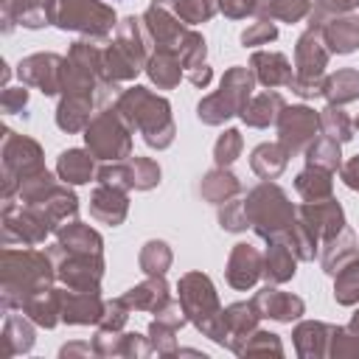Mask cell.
I'll list each match as a JSON object with an SVG mask.
<instances>
[{
	"label": "cell",
	"instance_id": "14",
	"mask_svg": "<svg viewBox=\"0 0 359 359\" xmlns=\"http://www.w3.org/2000/svg\"><path fill=\"white\" fill-rule=\"evenodd\" d=\"M132 185L135 188H151L157 180H160V168L154 165V163H149V160H143V157H137L135 163H132Z\"/></svg>",
	"mask_w": 359,
	"mask_h": 359
},
{
	"label": "cell",
	"instance_id": "4",
	"mask_svg": "<svg viewBox=\"0 0 359 359\" xmlns=\"http://www.w3.org/2000/svg\"><path fill=\"white\" fill-rule=\"evenodd\" d=\"M317 129V115L306 107H294L286 109L280 118V143L286 146V151H297Z\"/></svg>",
	"mask_w": 359,
	"mask_h": 359
},
{
	"label": "cell",
	"instance_id": "17",
	"mask_svg": "<svg viewBox=\"0 0 359 359\" xmlns=\"http://www.w3.org/2000/svg\"><path fill=\"white\" fill-rule=\"evenodd\" d=\"M337 297H339L342 303H351V300L359 297V261H353V266H348V272L339 278Z\"/></svg>",
	"mask_w": 359,
	"mask_h": 359
},
{
	"label": "cell",
	"instance_id": "2",
	"mask_svg": "<svg viewBox=\"0 0 359 359\" xmlns=\"http://www.w3.org/2000/svg\"><path fill=\"white\" fill-rule=\"evenodd\" d=\"M56 25L84 34H104L112 25V11L98 0H62L56 11Z\"/></svg>",
	"mask_w": 359,
	"mask_h": 359
},
{
	"label": "cell",
	"instance_id": "21",
	"mask_svg": "<svg viewBox=\"0 0 359 359\" xmlns=\"http://www.w3.org/2000/svg\"><path fill=\"white\" fill-rule=\"evenodd\" d=\"M25 101H28V93H25V90H8V93L3 95L6 112H14L17 107H25Z\"/></svg>",
	"mask_w": 359,
	"mask_h": 359
},
{
	"label": "cell",
	"instance_id": "13",
	"mask_svg": "<svg viewBox=\"0 0 359 359\" xmlns=\"http://www.w3.org/2000/svg\"><path fill=\"white\" fill-rule=\"evenodd\" d=\"M149 76L157 81V84H163V87H171V84H177V79H180V67H177V62L163 50L154 62H151V67H149Z\"/></svg>",
	"mask_w": 359,
	"mask_h": 359
},
{
	"label": "cell",
	"instance_id": "5",
	"mask_svg": "<svg viewBox=\"0 0 359 359\" xmlns=\"http://www.w3.org/2000/svg\"><path fill=\"white\" fill-rule=\"evenodd\" d=\"M325 42L331 45V50L337 53H351L359 45V20L356 17H345V20H334L325 28Z\"/></svg>",
	"mask_w": 359,
	"mask_h": 359
},
{
	"label": "cell",
	"instance_id": "15",
	"mask_svg": "<svg viewBox=\"0 0 359 359\" xmlns=\"http://www.w3.org/2000/svg\"><path fill=\"white\" fill-rule=\"evenodd\" d=\"M238 149H241V137L236 129L224 132V137L216 143V163L219 165H230L236 157H238Z\"/></svg>",
	"mask_w": 359,
	"mask_h": 359
},
{
	"label": "cell",
	"instance_id": "12",
	"mask_svg": "<svg viewBox=\"0 0 359 359\" xmlns=\"http://www.w3.org/2000/svg\"><path fill=\"white\" fill-rule=\"evenodd\" d=\"M50 20V0H25L20 8V25L39 28Z\"/></svg>",
	"mask_w": 359,
	"mask_h": 359
},
{
	"label": "cell",
	"instance_id": "19",
	"mask_svg": "<svg viewBox=\"0 0 359 359\" xmlns=\"http://www.w3.org/2000/svg\"><path fill=\"white\" fill-rule=\"evenodd\" d=\"M275 34H278L275 25H269V22H258L255 28H250V31L241 34V42H244V45H255V42H261V39H272Z\"/></svg>",
	"mask_w": 359,
	"mask_h": 359
},
{
	"label": "cell",
	"instance_id": "6",
	"mask_svg": "<svg viewBox=\"0 0 359 359\" xmlns=\"http://www.w3.org/2000/svg\"><path fill=\"white\" fill-rule=\"evenodd\" d=\"M252 62L266 65V67H258V79L264 84H269V87H275V84H292V73H289L286 59L280 53H255Z\"/></svg>",
	"mask_w": 359,
	"mask_h": 359
},
{
	"label": "cell",
	"instance_id": "11",
	"mask_svg": "<svg viewBox=\"0 0 359 359\" xmlns=\"http://www.w3.org/2000/svg\"><path fill=\"white\" fill-rule=\"evenodd\" d=\"M266 266H269L266 272L272 275V280H286L289 275H294V261L280 244H272V252L266 255Z\"/></svg>",
	"mask_w": 359,
	"mask_h": 359
},
{
	"label": "cell",
	"instance_id": "10",
	"mask_svg": "<svg viewBox=\"0 0 359 359\" xmlns=\"http://www.w3.org/2000/svg\"><path fill=\"white\" fill-rule=\"evenodd\" d=\"M283 107V101H280V95H261V98H255L250 107H244V112H241V118L247 121V123H252V126H266L269 121H275V112H266V109H280Z\"/></svg>",
	"mask_w": 359,
	"mask_h": 359
},
{
	"label": "cell",
	"instance_id": "8",
	"mask_svg": "<svg viewBox=\"0 0 359 359\" xmlns=\"http://www.w3.org/2000/svg\"><path fill=\"white\" fill-rule=\"evenodd\" d=\"M323 93L328 95V101H339V104L356 98V95H359V73H356V70H342V73H337V76L325 84Z\"/></svg>",
	"mask_w": 359,
	"mask_h": 359
},
{
	"label": "cell",
	"instance_id": "20",
	"mask_svg": "<svg viewBox=\"0 0 359 359\" xmlns=\"http://www.w3.org/2000/svg\"><path fill=\"white\" fill-rule=\"evenodd\" d=\"M252 8H255V0H222V11L230 17H244Z\"/></svg>",
	"mask_w": 359,
	"mask_h": 359
},
{
	"label": "cell",
	"instance_id": "16",
	"mask_svg": "<svg viewBox=\"0 0 359 359\" xmlns=\"http://www.w3.org/2000/svg\"><path fill=\"white\" fill-rule=\"evenodd\" d=\"M177 14H182L188 22L208 20L213 14V0H180L177 3Z\"/></svg>",
	"mask_w": 359,
	"mask_h": 359
},
{
	"label": "cell",
	"instance_id": "1",
	"mask_svg": "<svg viewBox=\"0 0 359 359\" xmlns=\"http://www.w3.org/2000/svg\"><path fill=\"white\" fill-rule=\"evenodd\" d=\"M250 90H252L250 73H247L244 67H233V70L224 76V81H222V93H216V95H210V98H205V101L199 104V118H202L205 123H219V121H224L227 115L244 112V107H247L244 101H247Z\"/></svg>",
	"mask_w": 359,
	"mask_h": 359
},
{
	"label": "cell",
	"instance_id": "18",
	"mask_svg": "<svg viewBox=\"0 0 359 359\" xmlns=\"http://www.w3.org/2000/svg\"><path fill=\"white\" fill-rule=\"evenodd\" d=\"M323 129H325L328 135L337 129V132H339V140H348V137H351L348 118H345L339 109H325V115H323Z\"/></svg>",
	"mask_w": 359,
	"mask_h": 359
},
{
	"label": "cell",
	"instance_id": "9",
	"mask_svg": "<svg viewBox=\"0 0 359 359\" xmlns=\"http://www.w3.org/2000/svg\"><path fill=\"white\" fill-rule=\"evenodd\" d=\"M261 303H266V317H275V320H292L297 317V311L303 309V303L297 297H289V294H278V292H264L258 297Z\"/></svg>",
	"mask_w": 359,
	"mask_h": 359
},
{
	"label": "cell",
	"instance_id": "7",
	"mask_svg": "<svg viewBox=\"0 0 359 359\" xmlns=\"http://www.w3.org/2000/svg\"><path fill=\"white\" fill-rule=\"evenodd\" d=\"M59 174H62V180H67V182H87L90 174H93V160H90L84 151H79V149L65 151V154L59 157Z\"/></svg>",
	"mask_w": 359,
	"mask_h": 359
},
{
	"label": "cell",
	"instance_id": "3",
	"mask_svg": "<svg viewBox=\"0 0 359 359\" xmlns=\"http://www.w3.org/2000/svg\"><path fill=\"white\" fill-rule=\"evenodd\" d=\"M87 146H93V151L101 160H118L121 154L129 151V137L118 126L115 118L104 115V118H98L93 123V129H87Z\"/></svg>",
	"mask_w": 359,
	"mask_h": 359
}]
</instances>
